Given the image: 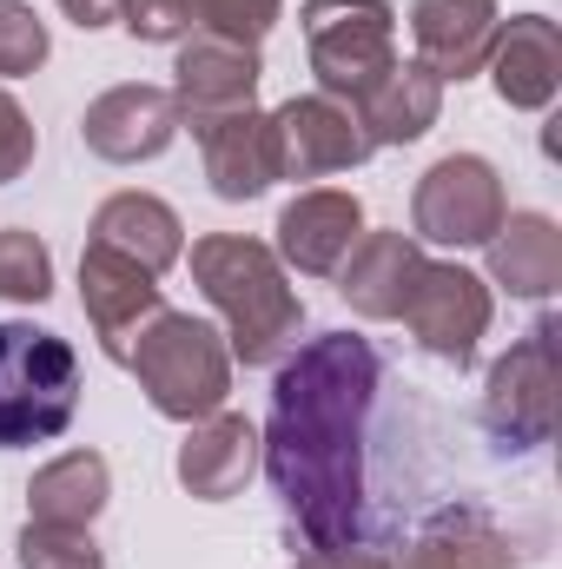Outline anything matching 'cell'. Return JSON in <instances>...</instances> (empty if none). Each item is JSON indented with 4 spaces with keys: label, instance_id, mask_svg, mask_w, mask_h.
Here are the masks:
<instances>
[{
    "label": "cell",
    "instance_id": "cell-10",
    "mask_svg": "<svg viewBox=\"0 0 562 569\" xmlns=\"http://www.w3.org/2000/svg\"><path fill=\"white\" fill-rule=\"evenodd\" d=\"M272 127H279V179H331V172H351L378 152L364 140L358 113L344 100H324V93H291L272 113Z\"/></svg>",
    "mask_w": 562,
    "mask_h": 569
},
{
    "label": "cell",
    "instance_id": "cell-2",
    "mask_svg": "<svg viewBox=\"0 0 562 569\" xmlns=\"http://www.w3.org/2000/svg\"><path fill=\"white\" fill-rule=\"evenodd\" d=\"M192 284L205 291V305L225 318V351L232 365H279L298 345L304 325V298L284 279L279 252L265 239L245 232H205L192 239Z\"/></svg>",
    "mask_w": 562,
    "mask_h": 569
},
{
    "label": "cell",
    "instance_id": "cell-22",
    "mask_svg": "<svg viewBox=\"0 0 562 569\" xmlns=\"http://www.w3.org/2000/svg\"><path fill=\"white\" fill-rule=\"evenodd\" d=\"M351 113H358L371 146H418L436 127V113H443V80L430 67H418V60H398Z\"/></svg>",
    "mask_w": 562,
    "mask_h": 569
},
{
    "label": "cell",
    "instance_id": "cell-4",
    "mask_svg": "<svg viewBox=\"0 0 562 569\" xmlns=\"http://www.w3.org/2000/svg\"><path fill=\"white\" fill-rule=\"evenodd\" d=\"M80 411V358L33 318H0V450L53 443Z\"/></svg>",
    "mask_w": 562,
    "mask_h": 569
},
{
    "label": "cell",
    "instance_id": "cell-15",
    "mask_svg": "<svg viewBox=\"0 0 562 569\" xmlns=\"http://www.w3.org/2000/svg\"><path fill=\"white\" fill-rule=\"evenodd\" d=\"M490 87L510 113H543L556 107L562 93V33L550 13H516L496 27V47H490Z\"/></svg>",
    "mask_w": 562,
    "mask_h": 569
},
{
    "label": "cell",
    "instance_id": "cell-21",
    "mask_svg": "<svg viewBox=\"0 0 562 569\" xmlns=\"http://www.w3.org/2000/svg\"><path fill=\"white\" fill-rule=\"evenodd\" d=\"M93 246L133 259L140 272L159 279V272H172V266L185 259V226H179V212H172L165 199H152V192H113V199L93 212Z\"/></svg>",
    "mask_w": 562,
    "mask_h": 569
},
{
    "label": "cell",
    "instance_id": "cell-6",
    "mask_svg": "<svg viewBox=\"0 0 562 569\" xmlns=\"http://www.w3.org/2000/svg\"><path fill=\"white\" fill-rule=\"evenodd\" d=\"M510 199H503V172L483 152H443L411 192V239L430 246H490V232L503 226Z\"/></svg>",
    "mask_w": 562,
    "mask_h": 569
},
{
    "label": "cell",
    "instance_id": "cell-8",
    "mask_svg": "<svg viewBox=\"0 0 562 569\" xmlns=\"http://www.w3.org/2000/svg\"><path fill=\"white\" fill-rule=\"evenodd\" d=\"M490 311H496L490 279H476V272L456 266V259H423L418 284H411V298H404L411 338H418L430 358L456 365V371L476 358V338L490 331Z\"/></svg>",
    "mask_w": 562,
    "mask_h": 569
},
{
    "label": "cell",
    "instance_id": "cell-16",
    "mask_svg": "<svg viewBox=\"0 0 562 569\" xmlns=\"http://www.w3.org/2000/svg\"><path fill=\"white\" fill-rule=\"evenodd\" d=\"M496 0H411V40H418V67H430L443 87L470 80L490 67L496 47Z\"/></svg>",
    "mask_w": 562,
    "mask_h": 569
},
{
    "label": "cell",
    "instance_id": "cell-23",
    "mask_svg": "<svg viewBox=\"0 0 562 569\" xmlns=\"http://www.w3.org/2000/svg\"><path fill=\"white\" fill-rule=\"evenodd\" d=\"M391 569H516V543L483 510H436Z\"/></svg>",
    "mask_w": 562,
    "mask_h": 569
},
{
    "label": "cell",
    "instance_id": "cell-5",
    "mask_svg": "<svg viewBox=\"0 0 562 569\" xmlns=\"http://www.w3.org/2000/svg\"><path fill=\"white\" fill-rule=\"evenodd\" d=\"M304 53L324 100H364L398 67V7L391 0H304Z\"/></svg>",
    "mask_w": 562,
    "mask_h": 569
},
{
    "label": "cell",
    "instance_id": "cell-13",
    "mask_svg": "<svg viewBox=\"0 0 562 569\" xmlns=\"http://www.w3.org/2000/svg\"><path fill=\"white\" fill-rule=\"evenodd\" d=\"M279 13H284V0H127L120 27L133 40H145V47H179L192 33L259 47L279 27Z\"/></svg>",
    "mask_w": 562,
    "mask_h": 569
},
{
    "label": "cell",
    "instance_id": "cell-24",
    "mask_svg": "<svg viewBox=\"0 0 562 569\" xmlns=\"http://www.w3.org/2000/svg\"><path fill=\"white\" fill-rule=\"evenodd\" d=\"M107 497H113L107 457L100 450H67V457H53V463L33 470L27 517L33 523H80V530H93V517L107 510Z\"/></svg>",
    "mask_w": 562,
    "mask_h": 569
},
{
    "label": "cell",
    "instance_id": "cell-12",
    "mask_svg": "<svg viewBox=\"0 0 562 569\" xmlns=\"http://www.w3.org/2000/svg\"><path fill=\"white\" fill-rule=\"evenodd\" d=\"M80 140H87L93 159H107V166H140V159H159L165 146L179 140L172 87H145V80L107 87V93L80 113Z\"/></svg>",
    "mask_w": 562,
    "mask_h": 569
},
{
    "label": "cell",
    "instance_id": "cell-28",
    "mask_svg": "<svg viewBox=\"0 0 562 569\" xmlns=\"http://www.w3.org/2000/svg\"><path fill=\"white\" fill-rule=\"evenodd\" d=\"M33 120H27V107L0 87V186H13L27 166H33Z\"/></svg>",
    "mask_w": 562,
    "mask_h": 569
},
{
    "label": "cell",
    "instance_id": "cell-3",
    "mask_svg": "<svg viewBox=\"0 0 562 569\" xmlns=\"http://www.w3.org/2000/svg\"><path fill=\"white\" fill-rule=\"evenodd\" d=\"M127 371L140 378L145 405L159 418H172V425H199V418L225 411V398H232L225 331H212L192 311H159L140 338H133Z\"/></svg>",
    "mask_w": 562,
    "mask_h": 569
},
{
    "label": "cell",
    "instance_id": "cell-11",
    "mask_svg": "<svg viewBox=\"0 0 562 569\" xmlns=\"http://www.w3.org/2000/svg\"><path fill=\"white\" fill-rule=\"evenodd\" d=\"M80 305H87V325H93V338H100V351H107L113 365H127L133 338L165 311L159 279L140 272L133 259L93 246V239H87V252H80Z\"/></svg>",
    "mask_w": 562,
    "mask_h": 569
},
{
    "label": "cell",
    "instance_id": "cell-19",
    "mask_svg": "<svg viewBox=\"0 0 562 569\" xmlns=\"http://www.w3.org/2000/svg\"><path fill=\"white\" fill-rule=\"evenodd\" d=\"M418 266H423V246L411 232H364L331 279H338V298L358 318H404V298L418 284Z\"/></svg>",
    "mask_w": 562,
    "mask_h": 569
},
{
    "label": "cell",
    "instance_id": "cell-14",
    "mask_svg": "<svg viewBox=\"0 0 562 569\" xmlns=\"http://www.w3.org/2000/svg\"><path fill=\"white\" fill-rule=\"evenodd\" d=\"M279 266L291 272H304V279H331L338 266H344V252L364 239V206H358V192H338V186H311V192H298L291 206L279 212Z\"/></svg>",
    "mask_w": 562,
    "mask_h": 569
},
{
    "label": "cell",
    "instance_id": "cell-17",
    "mask_svg": "<svg viewBox=\"0 0 562 569\" xmlns=\"http://www.w3.org/2000/svg\"><path fill=\"white\" fill-rule=\"evenodd\" d=\"M172 470H179L185 497H199V503L239 497L252 483V470H259V425L239 418V411H212V418L185 425V443H179Z\"/></svg>",
    "mask_w": 562,
    "mask_h": 569
},
{
    "label": "cell",
    "instance_id": "cell-18",
    "mask_svg": "<svg viewBox=\"0 0 562 569\" xmlns=\"http://www.w3.org/2000/svg\"><path fill=\"white\" fill-rule=\"evenodd\" d=\"M199 152H205V186H212L225 206L265 199V192L279 186V127H272V113H259V107L219 120V127L199 140Z\"/></svg>",
    "mask_w": 562,
    "mask_h": 569
},
{
    "label": "cell",
    "instance_id": "cell-30",
    "mask_svg": "<svg viewBox=\"0 0 562 569\" xmlns=\"http://www.w3.org/2000/svg\"><path fill=\"white\" fill-rule=\"evenodd\" d=\"M53 7H60L80 33H100V27H113V20H120V7H127V0H53Z\"/></svg>",
    "mask_w": 562,
    "mask_h": 569
},
{
    "label": "cell",
    "instance_id": "cell-26",
    "mask_svg": "<svg viewBox=\"0 0 562 569\" xmlns=\"http://www.w3.org/2000/svg\"><path fill=\"white\" fill-rule=\"evenodd\" d=\"M0 298L7 305H47L53 298V252L20 226H0Z\"/></svg>",
    "mask_w": 562,
    "mask_h": 569
},
{
    "label": "cell",
    "instance_id": "cell-7",
    "mask_svg": "<svg viewBox=\"0 0 562 569\" xmlns=\"http://www.w3.org/2000/svg\"><path fill=\"white\" fill-rule=\"evenodd\" d=\"M556 318H536L523 345H510L490 365L483 391V425L503 450H536L556 430Z\"/></svg>",
    "mask_w": 562,
    "mask_h": 569
},
{
    "label": "cell",
    "instance_id": "cell-20",
    "mask_svg": "<svg viewBox=\"0 0 562 569\" xmlns=\"http://www.w3.org/2000/svg\"><path fill=\"white\" fill-rule=\"evenodd\" d=\"M483 252H490V284H503L510 298L543 305L562 291V226L550 212H503Z\"/></svg>",
    "mask_w": 562,
    "mask_h": 569
},
{
    "label": "cell",
    "instance_id": "cell-9",
    "mask_svg": "<svg viewBox=\"0 0 562 569\" xmlns=\"http://www.w3.org/2000/svg\"><path fill=\"white\" fill-rule=\"evenodd\" d=\"M259 80H265L259 47L212 40V33L179 40V60H172V107H179V127H192V140H205L219 120H232V113H245V107L259 100Z\"/></svg>",
    "mask_w": 562,
    "mask_h": 569
},
{
    "label": "cell",
    "instance_id": "cell-1",
    "mask_svg": "<svg viewBox=\"0 0 562 569\" xmlns=\"http://www.w3.org/2000/svg\"><path fill=\"white\" fill-rule=\"evenodd\" d=\"M384 365L378 345L358 331L304 338L279 358L272 378V425L259 437L265 477L311 537V550H351L364 537V437L378 405Z\"/></svg>",
    "mask_w": 562,
    "mask_h": 569
},
{
    "label": "cell",
    "instance_id": "cell-27",
    "mask_svg": "<svg viewBox=\"0 0 562 569\" xmlns=\"http://www.w3.org/2000/svg\"><path fill=\"white\" fill-rule=\"evenodd\" d=\"M53 53V33L47 20L27 7V0H0V73L20 80V73H40Z\"/></svg>",
    "mask_w": 562,
    "mask_h": 569
},
{
    "label": "cell",
    "instance_id": "cell-25",
    "mask_svg": "<svg viewBox=\"0 0 562 569\" xmlns=\"http://www.w3.org/2000/svg\"><path fill=\"white\" fill-rule=\"evenodd\" d=\"M13 563L20 569H107V550L80 523H33L27 517V530L13 543Z\"/></svg>",
    "mask_w": 562,
    "mask_h": 569
},
{
    "label": "cell",
    "instance_id": "cell-29",
    "mask_svg": "<svg viewBox=\"0 0 562 569\" xmlns=\"http://www.w3.org/2000/svg\"><path fill=\"white\" fill-rule=\"evenodd\" d=\"M291 569H391V557L378 543H351V550H311L304 563H291Z\"/></svg>",
    "mask_w": 562,
    "mask_h": 569
}]
</instances>
